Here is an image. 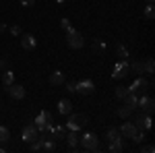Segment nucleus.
<instances>
[{"mask_svg": "<svg viewBox=\"0 0 155 153\" xmlns=\"http://www.w3.org/2000/svg\"><path fill=\"white\" fill-rule=\"evenodd\" d=\"M89 124V118L85 114H68V122H66V128L68 130H83Z\"/></svg>", "mask_w": 155, "mask_h": 153, "instance_id": "f257e3e1", "label": "nucleus"}, {"mask_svg": "<svg viewBox=\"0 0 155 153\" xmlns=\"http://www.w3.org/2000/svg\"><path fill=\"white\" fill-rule=\"evenodd\" d=\"M66 44H68L72 50H81V48L85 46V39L74 27H68V29H66Z\"/></svg>", "mask_w": 155, "mask_h": 153, "instance_id": "f03ea898", "label": "nucleus"}, {"mask_svg": "<svg viewBox=\"0 0 155 153\" xmlns=\"http://www.w3.org/2000/svg\"><path fill=\"white\" fill-rule=\"evenodd\" d=\"M79 145L87 149V151H97L99 149V139H97L95 132H87V135H81V141Z\"/></svg>", "mask_w": 155, "mask_h": 153, "instance_id": "7ed1b4c3", "label": "nucleus"}, {"mask_svg": "<svg viewBox=\"0 0 155 153\" xmlns=\"http://www.w3.org/2000/svg\"><path fill=\"white\" fill-rule=\"evenodd\" d=\"M33 124H35V128L39 130V132H44V130H48L50 126L54 124V118H52L50 112L44 110V112H39V114H37V118L33 120Z\"/></svg>", "mask_w": 155, "mask_h": 153, "instance_id": "20e7f679", "label": "nucleus"}, {"mask_svg": "<svg viewBox=\"0 0 155 153\" xmlns=\"http://www.w3.org/2000/svg\"><path fill=\"white\" fill-rule=\"evenodd\" d=\"M137 108H141L145 114H153V110H155V101H153V97L151 95H139V101H137Z\"/></svg>", "mask_w": 155, "mask_h": 153, "instance_id": "39448f33", "label": "nucleus"}, {"mask_svg": "<svg viewBox=\"0 0 155 153\" xmlns=\"http://www.w3.org/2000/svg\"><path fill=\"white\" fill-rule=\"evenodd\" d=\"M149 89H151V83H147L143 77H139V79H137V81H134L130 87H128V91H132V93H137V95H139V93L145 95Z\"/></svg>", "mask_w": 155, "mask_h": 153, "instance_id": "423d86ee", "label": "nucleus"}, {"mask_svg": "<svg viewBox=\"0 0 155 153\" xmlns=\"http://www.w3.org/2000/svg\"><path fill=\"white\" fill-rule=\"evenodd\" d=\"M126 75H130V64H128L126 60H120V62H116L112 77H114V79H124Z\"/></svg>", "mask_w": 155, "mask_h": 153, "instance_id": "0eeeda50", "label": "nucleus"}, {"mask_svg": "<svg viewBox=\"0 0 155 153\" xmlns=\"http://www.w3.org/2000/svg\"><path fill=\"white\" fill-rule=\"evenodd\" d=\"M37 135H39V130L35 128V124L31 122V124H27L23 128V132H21V139H23L25 143H33L37 139Z\"/></svg>", "mask_w": 155, "mask_h": 153, "instance_id": "6e6552de", "label": "nucleus"}, {"mask_svg": "<svg viewBox=\"0 0 155 153\" xmlns=\"http://www.w3.org/2000/svg\"><path fill=\"white\" fill-rule=\"evenodd\" d=\"M95 91V85H93V81L91 79H83V81L77 83V93L81 95H91Z\"/></svg>", "mask_w": 155, "mask_h": 153, "instance_id": "1a4fd4ad", "label": "nucleus"}, {"mask_svg": "<svg viewBox=\"0 0 155 153\" xmlns=\"http://www.w3.org/2000/svg\"><path fill=\"white\" fill-rule=\"evenodd\" d=\"M6 93L11 95L12 99H23V97H25V87H23V85L12 83V85H8V87H6Z\"/></svg>", "mask_w": 155, "mask_h": 153, "instance_id": "9d476101", "label": "nucleus"}, {"mask_svg": "<svg viewBox=\"0 0 155 153\" xmlns=\"http://www.w3.org/2000/svg\"><path fill=\"white\" fill-rule=\"evenodd\" d=\"M64 141L68 143L71 149H77L79 147V141H81V130H68V135L64 137Z\"/></svg>", "mask_w": 155, "mask_h": 153, "instance_id": "9b49d317", "label": "nucleus"}, {"mask_svg": "<svg viewBox=\"0 0 155 153\" xmlns=\"http://www.w3.org/2000/svg\"><path fill=\"white\" fill-rule=\"evenodd\" d=\"M134 124H137V128L149 130L151 128V114H139V116L134 118Z\"/></svg>", "mask_w": 155, "mask_h": 153, "instance_id": "f8f14e48", "label": "nucleus"}, {"mask_svg": "<svg viewBox=\"0 0 155 153\" xmlns=\"http://www.w3.org/2000/svg\"><path fill=\"white\" fill-rule=\"evenodd\" d=\"M118 130H120V135H122L124 139H132V135L137 132V124H134V122H124Z\"/></svg>", "mask_w": 155, "mask_h": 153, "instance_id": "ddd939ff", "label": "nucleus"}, {"mask_svg": "<svg viewBox=\"0 0 155 153\" xmlns=\"http://www.w3.org/2000/svg\"><path fill=\"white\" fill-rule=\"evenodd\" d=\"M35 46H37V42H35V37L31 35V33L21 35V48H23V50H35Z\"/></svg>", "mask_w": 155, "mask_h": 153, "instance_id": "4468645a", "label": "nucleus"}, {"mask_svg": "<svg viewBox=\"0 0 155 153\" xmlns=\"http://www.w3.org/2000/svg\"><path fill=\"white\" fill-rule=\"evenodd\" d=\"M64 72H60V71H56V72H52L50 75V85H54V87H60V85H64Z\"/></svg>", "mask_w": 155, "mask_h": 153, "instance_id": "2eb2a0df", "label": "nucleus"}, {"mask_svg": "<svg viewBox=\"0 0 155 153\" xmlns=\"http://www.w3.org/2000/svg\"><path fill=\"white\" fill-rule=\"evenodd\" d=\"M122 101H124V106H126V108L134 110V108H137V101H139V95L132 93V91H128V93H126V97H124Z\"/></svg>", "mask_w": 155, "mask_h": 153, "instance_id": "dca6fc26", "label": "nucleus"}, {"mask_svg": "<svg viewBox=\"0 0 155 153\" xmlns=\"http://www.w3.org/2000/svg\"><path fill=\"white\" fill-rule=\"evenodd\" d=\"M0 81L4 83V87H8V85H12V83H15V72H12L11 68L2 71V75H0Z\"/></svg>", "mask_w": 155, "mask_h": 153, "instance_id": "f3484780", "label": "nucleus"}, {"mask_svg": "<svg viewBox=\"0 0 155 153\" xmlns=\"http://www.w3.org/2000/svg\"><path fill=\"white\" fill-rule=\"evenodd\" d=\"M106 139H107V143H112V141H120V139H124V137L120 135L118 128L110 126V128H107V132H106Z\"/></svg>", "mask_w": 155, "mask_h": 153, "instance_id": "a211bd4d", "label": "nucleus"}, {"mask_svg": "<svg viewBox=\"0 0 155 153\" xmlns=\"http://www.w3.org/2000/svg\"><path fill=\"white\" fill-rule=\"evenodd\" d=\"M58 112L64 114V116H68V114L72 112V104L68 101V99H60L58 101Z\"/></svg>", "mask_w": 155, "mask_h": 153, "instance_id": "6ab92c4d", "label": "nucleus"}, {"mask_svg": "<svg viewBox=\"0 0 155 153\" xmlns=\"http://www.w3.org/2000/svg\"><path fill=\"white\" fill-rule=\"evenodd\" d=\"M107 151H112V153H122V151H124V139L107 143Z\"/></svg>", "mask_w": 155, "mask_h": 153, "instance_id": "aec40b11", "label": "nucleus"}, {"mask_svg": "<svg viewBox=\"0 0 155 153\" xmlns=\"http://www.w3.org/2000/svg\"><path fill=\"white\" fill-rule=\"evenodd\" d=\"M56 149H58V143L52 141V139H46L44 145H41V151H46V153H52V151H56Z\"/></svg>", "mask_w": 155, "mask_h": 153, "instance_id": "412c9836", "label": "nucleus"}, {"mask_svg": "<svg viewBox=\"0 0 155 153\" xmlns=\"http://www.w3.org/2000/svg\"><path fill=\"white\" fill-rule=\"evenodd\" d=\"M143 71H145V75H153L155 72V60L153 58H147L143 62Z\"/></svg>", "mask_w": 155, "mask_h": 153, "instance_id": "4be33fe9", "label": "nucleus"}, {"mask_svg": "<svg viewBox=\"0 0 155 153\" xmlns=\"http://www.w3.org/2000/svg\"><path fill=\"white\" fill-rule=\"evenodd\" d=\"M116 56H118L120 60H128V56H130V54H128V50L122 46V44H118V46H116Z\"/></svg>", "mask_w": 155, "mask_h": 153, "instance_id": "5701e85b", "label": "nucleus"}, {"mask_svg": "<svg viewBox=\"0 0 155 153\" xmlns=\"http://www.w3.org/2000/svg\"><path fill=\"white\" fill-rule=\"evenodd\" d=\"M11 141V130L6 128V126H0V145H4V143Z\"/></svg>", "mask_w": 155, "mask_h": 153, "instance_id": "b1692460", "label": "nucleus"}, {"mask_svg": "<svg viewBox=\"0 0 155 153\" xmlns=\"http://www.w3.org/2000/svg\"><path fill=\"white\" fill-rule=\"evenodd\" d=\"M145 139H147V135H145V130H143V128H137V132L132 135V141H134V143H143Z\"/></svg>", "mask_w": 155, "mask_h": 153, "instance_id": "393cba45", "label": "nucleus"}, {"mask_svg": "<svg viewBox=\"0 0 155 153\" xmlns=\"http://www.w3.org/2000/svg\"><path fill=\"white\" fill-rule=\"evenodd\" d=\"M130 71L134 72V75H139V77H141V75H145V71H143V62H132V64H130Z\"/></svg>", "mask_w": 155, "mask_h": 153, "instance_id": "a878e982", "label": "nucleus"}, {"mask_svg": "<svg viewBox=\"0 0 155 153\" xmlns=\"http://www.w3.org/2000/svg\"><path fill=\"white\" fill-rule=\"evenodd\" d=\"M130 114H132V110H130V108H126V106H122V108L118 110V116H120V118H124V120L130 116Z\"/></svg>", "mask_w": 155, "mask_h": 153, "instance_id": "bb28decb", "label": "nucleus"}, {"mask_svg": "<svg viewBox=\"0 0 155 153\" xmlns=\"http://www.w3.org/2000/svg\"><path fill=\"white\" fill-rule=\"evenodd\" d=\"M155 12H153V4H147V8H145V19L147 21H153Z\"/></svg>", "mask_w": 155, "mask_h": 153, "instance_id": "cd10ccee", "label": "nucleus"}, {"mask_svg": "<svg viewBox=\"0 0 155 153\" xmlns=\"http://www.w3.org/2000/svg\"><path fill=\"white\" fill-rule=\"evenodd\" d=\"M126 93H128V89H126V87H116V97H118V99H124Z\"/></svg>", "mask_w": 155, "mask_h": 153, "instance_id": "c85d7f7f", "label": "nucleus"}, {"mask_svg": "<svg viewBox=\"0 0 155 153\" xmlns=\"http://www.w3.org/2000/svg\"><path fill=\"white\" fill-rule=\"evenodd\" d=\"M66 91H68V93H77V81H68L66 83Z\"/></svg>", "mask_w": 155, "mask_h": 153, "instance_id": "c756f323", "label": "nucleus"}, {"mask_svg": "<svg viewBox=\"0 0 155 153\" xmlns=\"http://www.w3.org/2000/svg\"><path fill=\"white\" fill-rule=\"evenodd\" d=\"M141 153H155V147L153 145H143L141 147Z\"/></svg>", "mask_w": 155, "mask_h": 153, "instance_id": "7c9ffc66", "label": "nucleus"}, {"mask_svg": "<svg viewBox=\"0 0 155 153\" xmlns=\"http://www.w3.org/2000/svg\"><path fill=\"white\" fill-rule=\"evenodd\" d=\"M11 33H12V35H21V27H19V25H12Z\"/></svg>", "mask_w": 155, "mask_h": 153, "instance_id": "2f4dec72", "label": "nucleus"}, {"mask_svg": "<svg viewBox=\"0 0 155 153\" xmlns=\"http://www.w3.org/2000/svg\"><path fill=\"white\" fill-rule=\"evenodd\" d=\"M60 25H62V29H68V27H72L68 19H62V21H60Z\"/></svg>", "mask_w": 155, "mask_h": 153, "instance_id": "473e14b6", "label": "nucleus"}, {"mask_svg": "<svg viewBox=\"0 0 155 153\" xmlns=\"http://www.w3.org/2000/svg\"><path fill=\"white\" fill-rule=\"evenodd\" d=\"M21 4H23V6H33L35 0H21Z\"/></svg>", "mask_w": 155, "mask_h": 153, "instance_id": "72a5a7b5", "label": "nucleus"}, {"mask_svg": "<svg viewBox=\"0 0 155 153\" xmlns=\"http://www.w3.org/2000/svg\"><path fill=\"white\" fill-rule=\"evenodd\" d=\"M8 68V64H6V60H0V72L2 71H6Z\"/></svg>", "mask_w": 155, "mask_h": 153, "instance_id": "f704fd0d", "label": "nucleus"}, {"mask_svg": "<svg viewBox=\"0 0 155 153\" xmlns=\"http://www.w3.org/2000/svg\"><path fill=\"white\" fill-rule=\"evenodd\" d=\"M4 29H6V25H2V23H0V33H2Z\"/></svg>", "mask_w": 155, "mask_h": 153, "instance_id": "c9c22d12", "label": "nucleus"}, {"mask_svg": "<svg viewBox=\"0 0 155 153\" xmlns=\"http://www.w3.org/2000/svg\"><path fill=\"white\" fill-rule=\"evenodd\" d=\"M145 2H147V4H153V0H145Z\"/></svg>", "mask_w": 155, "mask_h": 153, "instance_id": "e433bc0d", "label": "nucleus"}, {"mask_svg": "<svg viewBox=\"0 0 155 153\" xmlns=\"http://www.w3.org/2000/svg\"><path fill=\"white\" fill-rule=\"evenodd\" d=\"M56 2H60V4H62V2H64V0H56Z\"/></svg>", "mask_w": 155, "mask_h": 153, "instance_id": "4c0bfd02", "label": "nucleus"}]
</instances>
